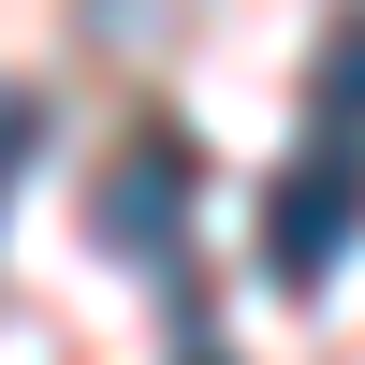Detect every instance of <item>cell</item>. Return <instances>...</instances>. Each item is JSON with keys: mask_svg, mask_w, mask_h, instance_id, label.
Here are the masks:
<instances>
[{"mask_svg": "<svg viewBox=\"0 0 365 365\" xmlns=\"http://www.w3.org/2000/svg\"><path fill=\"white\" fill-rule=\"evenodd\" d=\"M351 234H365V132H322L307 161L263 190V278H336L351 263Z\"/></svg>", "mask_w": 365, "mask_h": 365, "instance_id": "6da1fadb", "label": "cell"}, {"mask_svg": "<svg viewBox=\"0 0 365 365\" xmlns=\"http://www.w3.org/2000/svg\"><path fill=\"white\" fill-rule=\"evenodd\" d=\"M88 234H103L117 263H175V234H190V132L146 117V132L103 161V190H88Z\"/></svg>", "mask_w": 365, "mask_h": 365, "instance_id": "7a4b0ae2", "label": "cell"}, {"mask_svg": "<svg viewBox=\"0 0 365 365\" xmlns=\"http://www.w3.org/2000/svg\"><path fill=\"white\" fill-rule=\"evenodd\" d=\"M307 103H322V132H365V15H351V29H322V58H307Z\"/></svg>", "mask_w": 365, "mask_h": 365, "instance_id": "3957f363", "label": "cell"}, {"mask_svg": "<svg viewBox=\"0 0 365 365\" xmlns=\"http://www.w3.org/2000/svg\"><path fill=\"white\" fill-rule=\"evenodd\" d=\"M29 146H44V103H29V88H0V190H15V161Z\"/></svg>", "mask_w": 365, "mask_h": 365, "instance_id": "277c9868", "label": "cell"}, {"mask_svg": "<svg viewBox=\"0 0 365 365\" xmlns=\"http://www.w3.org/2000/svg\"><path fill=\"white\" fill-rule=\"evenodd\" d=\"M190 365H220V351H190Z\"/></svg>", "mask_w": 365, "mask_h": 365, "instance_id": "5b68a950", "label": "cell"}]
</instances>
